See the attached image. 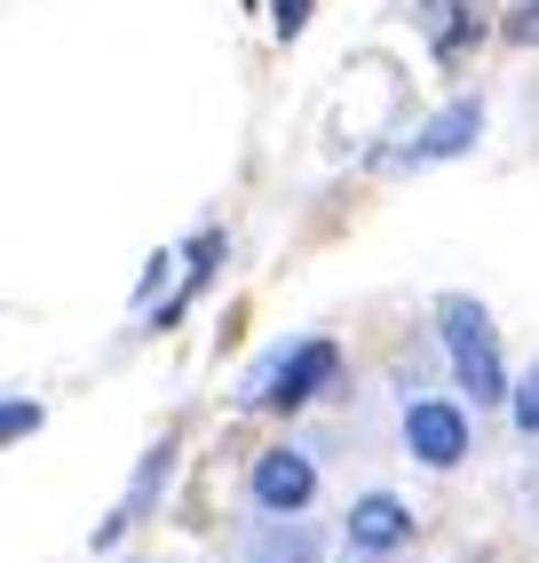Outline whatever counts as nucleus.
<instances>
[{
  "mask_svg": "<svg viewBox=\"0 0 539 563\" xmlns=\"http://www.w3.org/2000/svg\"><path fill=\"white\" fill-rule=\"evenodd\" d=\"M437 318H444V350H452L460 389H469L476 405H508V397H516V382H508V365H499V342H492L484 302H469V294H444Z\"/></svg>",
  "mask_w": 539,
  "mask_h": 563,
  "instance_id": "nucleus-1",
  "label": "nucleus"
},
{
  "mask_svg": "<svg viewBox=\"0 0 539 563\" xmlns=\"http://www.w3.org/2000/svg\"><path fill=\"white\" fill-rule=\"evenodd\" d=\"M405 444H413L429 468H452L460 453H469V412L444 405V397H413V405H405Z\"/></svg>",
  "mask_w": 539,
  "mask_h": 563,
  "instance_id": "nucleus-2",
  "label": "nucleus"
},
{
  "mask_svg": "<svg viewBox=\"0 0 539 563\" xmlns=\"http://www.w3.org/2000/svg\"><path fill=\"white\" fill-rule=\"evenodd\" d=\"M476 135H484V103H476V96H460V103H444L437 120H429V128H420V135L405 143V152H389V167H429V159H460V152L476 143Z\"/></svg>",
  "mask_w": 539,
  "mask_h": 563,
  "instance_id": "nucleus-3",
  "label": "nucleus"
},
{
  "mask_svg": "<svg viewBox=\"0 0 539 563\" xmlns=\"http://www.w3.org/2000/svg\"><path fill=\"white\" fill-rule=\"evenodd\" d=\"M310 493H318L310 453H294V444H270V453L254 461V500H262L270 516H301V508H310Z\"/></svg>",
  "mask_w": 539,
  "mask_h": 563,
  "instance_id": "nucleus-4",
  "label": "nucleus"
},
{
  "mask_svg": "<svg viewBox=\"0 0 539 563\" xmlns=\"http://www.w3.org/2000/svg\"><path fill=\"white\" fill-rule=\"evenodd\" d=\"M333 373H341V350L326 342V333H318V342H301V350H286V365H278V397H270V405H310L326 382H333Z\"/></svg>",
  "mask_w": 539,
  "mask_h": 563,
  "instance_id": "nucleus-5",
  "label": "nucleus"
},
{
  "mask_svg": "<svg viewBox=\"0 0 539 563\" xmlns=\"http://www.w3.org/2000/svg\"><path fill=\"white\" fill-rule=\"evenodd\" d=\"M350 540H358L365 555H389L397 540H413V516H405V500H389V493H365V500L350 508Z\"/></svg>",
  "mask_w": 539,
  "mask_h": 563,
  "instance_id": "nucleus-6",
  "label": "nucleus"
},
{
  "mask_svg": "<svg viewBox=\"0 0 539 563\" xmlns=\"http://www.w3.org/2000/svg\"><path fill=\"white\" fill-rule=\"evenodd\" d=\"M167 468H175V453H167V444H160V453H143V468H135V484H128V500H120V508H111V516L96 523V548H111V540H120L128 523H135V516L151 508V493L167 484Z\"/></svg>",
  "mask_w": 539,
  "mask_h": 563,
  "instance_id": "nucleus-7",
  "label": "nucleus"
},
{
  "mask_svg": "<svg viewBox=\"0 0 539 563\" xmlns=\"http://www.w3.org/2000/svg\"><path fill=\"white\" fill-rule=\"evenodd\" d=\"M190 271H183V294H175V302H160V325H175L190 302H199V294H207V278H215V262H222V231H199V239H190Z\"/></svg>",
  "mask_w": 539,
  "mask_h": 563,
  "instance_id": "nucleus-8",
  "label": "nucleus"
},
{
  "mask_svg": "<svg viewBox=\"0 0 539 563\" xmlns=\"http://www.w3.org/2000/svg\"><path fill=\"white\" fill-rule=\"evenodd\" d=\"M508 412H516V429L524 437H539V365L524 373V382H516V397H508Z\"/></svg>",
  "mask_w": 539,
  "mask_h": 563,
  "instance_id": "nucleus-9",
  "label": "nucleus"
},
{
  "mask_svg": "<svg viewBox=\"0 0 539 563\" xmlns=\"http://www.w3.org/2000/svg\"><path fill=\"white\" fill-rule=\"evenodd\" d=\"M32 429H41V405H24V397H9V412H0V437H32Z\"/></svg>",
  "mask_w": 539,
  "mask_h": 563,
  "instance_id": "nucleus-10",
  "label": "nucleus"
},
{
  "mask_svg": "<svg viewBox=\"0 0 539 563\" xmlns=\"http://www.w3.org/2000/svg\"><path fill=\"white\" fill-rule=\"evenodd\" d=\"M270 24H278V41H294V32L310 24V0H278V9H270Z\"/></svg>",
  "mask_w": 539,
  "mask_h": 563,
  "instance_id": "nucleus-11",
  "label": "nucleus"
},
{
  "mask_svg": "<svg viewBox=\"0 0 539 563\" xmlns=\"http://www.w3.org/2000/svg\"><path fill=\"white\" fill-rule=\"evenodd\" d=\"M508 41H524V48H539V0H524V9H516V24H508Z\"/></svg>",
  "mask_w": 539,
  "mask_h": 563,
  "instance_id": "nucleus-12",
  "label": "nucleus"
},
{
  "mask_svg": "<svg viewBox=\"0 0 539 563\" xmlns=\"http://www.w3.org/2000/svg\"><path fill=\"white\" fill-rule=\"evenodd\" d=\"M270 548H278L286 563H310V555H318V540H310V532H278V540H270Z\"/></svg>",
  "mask_w": 539,
  "mask_h": 563,
  "instance_id": "nucleus-13",
  "label": "nucleus"
},
{
  "mask_svg": "<svg viewBox=\"0 0 539 563\" xmlns=\"http://www.w3.org/2000/svg\"><path fill=\"white\" fill-rule=\"evenodd\" d=\"M444 9H452V0H420V16H444Z\"/></svg>",
  "mask_w": 539,
  "mask_h": 563,
  "instance_id": "nucleus-14",
  "label": "nucleus"
}]
</instances>
